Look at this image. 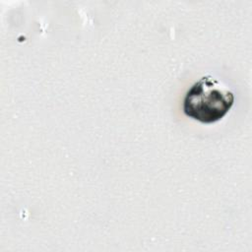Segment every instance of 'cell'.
I'll use <instances>...</instances> for the list:
<instances>
[{"instance_id": "cell-1", "label": "cell", "mask_w": 252, "mask_h": 252, "mask_svg": "<svg viewBox=\"0 0 252 252\" xmlns=\"http://www.w3.org/2000/svg\"><path fill=\"white\" fill-rule=\"evenodd\" d=\"M234 102L232 91L221 81L206 75L195 82L186 93L183 101L184 113L202 123L221 119Z\"/></svg>"}]
</instances>
